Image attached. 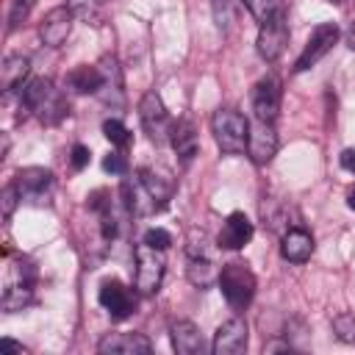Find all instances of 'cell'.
<instances>
[{"instance_id":"4316f807","label":"cell","mask_w":355,"mask_h":355,"mask_svg":"<svg viewBox=\"0 0 355 355\" xmlns=\"http://www.w3.org/2000/svg\"><path fill=\"white\" fill-rule=\"evenodd\" d=\"M241 3L247 6V11L255 17V22H258V25H263V22H272L275 17L286 14V6H283V0H241Z\"/></svg>"},{"instance_id":"ba28073f","label":"cell","mask_w":355,"mask_h":355,"mask_svg":"<svg viewBox=\"0 0 355 355\" xmlns=\"http://www.w3.org/2000/svg\"><path fill=\"white\" fill-rule=\"evenodd\" d=\"M336 42H338V28H336L333 22H319V25L311 31V36H308V42H305V47H302V53H300V58H297V64H294V72H305V69L316 67V64L333 50Z\"/></svg>"},{"instance_id":"277c9868","label":"cell","mask_w":355,"mask_h":355,"mask_svg":"<svg viewBox=\"0 0 355 355\" xmlns=\"http://www.w3.org/2000/svg\"><path fill=\"white\" fill-rule=\"evenodd\" d=\"M216 283H219V288H222L227 305L236 308V311L247 308L250 300L255 297V275H252L250 266L241 263V261L225 263L222 272H219V280H216Z\"/></svg>"},{"instance_id":"4fadbf2b","label":"cell","mask_w":355,"mask_h":355,"mask_svg":"<svg viewBox=\"0 0 355 355\" xmlns=\"http://www.w3.org/2000/svg\"><path fill=\"white\" fill-rule=\"evenodd\" d=\"M247 322L241 316H233L227 322L219 324V330L214 333V355H239L247 349Z\"/></svg>"},{"instance_id":"4dcf8cb0","label":"cell","mask_w":355,"mask_h":355,"mask_svg":"<svg viewBox=\"0 0 355 355\" xmlns=\"http://www.w3.org/2000/svg\"><path fill=\"white\" fill-rule=\"evenodd\" d=\"M333 333L344 344H355V313H338L333 319Z\"/></svg>"},{"instance_id":"30bf717a","label":"cell","mask_w":355,"mask_h":355,"mask_svg":"<svg viewBox=\"0 0 355 355\" xmlns=\"http://www.w3.org/2000/svg\"><path fill=\"white\" fill-rule=\"evenodd\" d=\"M286 44H288V22H286V14L275 17L272 22L258 25L255 47H258V55L263 61H277L283 55Z\"/></svg>"},{"instance_id":"7c38bea8","label":"cell","mask_w":355,"mask_h":355,"mask_svg":"<svg viewBox=\"0 0 355 355\" xmlns=\"http://www.w3.org/2000/svg\"><path fill=\"white\" fill-rule=\"evenodd\" d=\"M72 19L75 14L69 11V6H55L50 8L42 22H39V39L47 44V47H61L72 31Z\"/></svg>"},{"instance_id":"ab89813d","label":"cell","mask_w":355,"mask_h":355,"mask_svg":"<svg viewBox=\"0 0 355 355\" xmlns=\"http://www.w3.org/2000/svg\"><path fill=\"white\" fill-rule=\"evenodd\" d=\"M347 205H349V208H352V211H355V189H352V191H349V194H347Z\"/></svg>"},{"instance_id":"74e56055","label":"cell","mask_w":355,"mask_h":355,"mask_svg":"<svg viewBox=\"0 0 355 355\" xmlns=\"http://www.w3.org/2000/svg\"><path fill=\"white\" fill-rule=\"evenodd\" d=\"M0 347H6V349H14V352H19V355L25 352V349H22V344H17V341H11V338H3V341H0Z\"/></svg>"},{"instance_id":"d6a6232c","label":"cell","mask_w":355,"mask_h":355,"mask_svg":"<svg viewBox=\"0 0 355 355\" xmlns=\"http://www.w3.org/2000/svg\"><path fill=\"white\" fill-rule=\"evenodd\" d=\"M103 169L111 172V175H125V172H128V158H125V153H108V155L103 158Z\"/></svg>"},{"instance_id":"d590c367","label":"cell","mask_w":355,"mask_h":355,"mask_svg":"<svg viewBox=\"0 0 355 355\" xmlns=\"http://www.w3.org/2000/svg\"><path fill=\"white\" fill-rule=\"evenodd\" d=\"M69 161H72V169H86L89 166V147H83V144H75L72 147V153H69Z\"/></svg>"},{"instance_id":"484cf974","label":"cell","mask_w":355,"mask_h":355,"mask_svg":"<svg viewBox=\"0 0 355 355\" xmlns=\"http://www.w3.org/2000/svg\"><path fill=\"white\" fill-rule=\"evenodd\" d=\"M241 0H211V8H214V19L219 25L222 33H233L239 28V19H241Z\"/></svg>"},{"instance_id":"44dd1931","label":"cell","mask_w":355,"mask_h":355,"mask_svg":"<svg viewBox=\"0 0 355 355\" xmlns=\"http://www.w3.org/2000/svg\"><path fill=\"white\" fill-rule=\"evenodd\" d=\"M119 191H122L125 208H128L130 214H136V216H147V214H155V211H158L155 202H153V197H150V191H147L144 183L139 180V175L122 180V189H119Z\"/></svg>"},{"instance_id":"f1b7e54d","label":"cell","mask_w":355,"mask_h":355,"mask_svg":"<svg viewBox=\"0 0 355 355\" xmlns=\"http://www.w3.org/2000/svg\"><path fill=\"white\" fill-rule=\"evenodd\" d=\"M103 133H105V139L114 144V147H119V150H125V147H130V130L119 122V119H105L103 122Z\"/></svg>"},{"instance_id":"cb8c5ba5","label":"cell","mask_w":355,"mask_h":355,"mask_svg":"<svg viewBox=\"0 0 355 355\" xmlns=\"http://www.w3.org/2000/svg\"><path fill=\"white\" fill-rule=\"evenodd\" d=\"M186 277H189L191 286L208 288L214 280H219V269H216L214 258H194V255H186Z\"/></svg>"},{"instance_id":"8fae6325","label":"cell","mask_w":355,"mask_h":355,"mask_svg":"<svg viewBox=\"0 0 355 355\" xmlns=\"http://www.w3.org/2000/svg\"><path fill=\"white\" fill-rule=\"evenodd\" d=\"M247 153H250V161L258 164V166H266L275 153H277V133H275V122H263V119H255L250 125V136H247Z\"/></svg>"},{"instance_id":"836d02e7","label":"cell","mask_w":355,"mask_h":355,"mask_svg":"<svg viewBox=\"0 0 355 355\" xmlns=\"http://www.w3.org/2000/svg\"><path fill=\"white\" fill-rule=\"evenodd\" d=\"M141 241H147L150 247H155V250H166L169 244H172V236L164 230V227H150L147 233H144V239Z\"/></svg>"},{"instance_id":"83f0119b","label":"cell","mask_w":355,"mask_h":355,"mask_svg":"<svg viewBox=\"0 0 355 355\" xmlns=\"http://www.w3.org/2000/svg\"><path fill=\"white\" fill-rule=\"evenodd\" d=\"M67 6L78 19L89 22V25L103 22V0H67Z\"/></svg>"},{"instance_id":"ac0fdd59","label":"cell","mask_w":355,"mask_h":355,"mask_svg":"<svg viewBox=\"0 0 355 355\" xmlns=\"http://www.w3.org/2000/svg\"><path fill=\"white\" fill-rule=\"evenodd\" d=\"M97 67H100V72H103V89H100V97H103L108 105H119L122 97H125V92H122L125 80H122L119 61H116L114 55H103Z\"/></svg>"},{"instance_id":"1f68e13d","label":"cell","mask_w":355,"mask_h":355,"mask_svg":"<svg viewBox=\"0 0 355 355\" xmlns=\"http://www.w3.org/2000/svg\"><path fill=\"white\" fill-rule=\"evenodd\" d=\"M33 6H36V0H14V3H11V11H8V28H11V31L19 28V25L28 19V14H31Z\"/></svg>"},{"instance_id":"f35d334b","label":"cell","mask_w":355,"mask_h":355,"mask_svg":"<svg viewBox=\"0 0 355 355\" xmlns=\"http://www.w3.org/2000/svg\"><path fill=\"white\" fill-rule=\"evenodd\" d=\"M347 44L355 50V22H352V25H349V31H347Z\"/></svg>"},{"instance_id":"d6986e66","label":"cell","mask_w":355,"mask_h":355,"mask_svg":"<svg viewBox=\"0 0 355 355\" xmlns=\"http://www.w3.org/2000/svg\"><path fill=\"white\" fill-rule=\"evenodd\" d=\"M280 252L286 261L291 263H305L313 252V239L305 227H288L283 233V241H280Z\"/></svg>"},{"instance_id":"5bb4252c","label":"cell","mask_w":355,"mask_h":355,"mask_svg":"<svg viewBox=\"0 0 355 355\" xmlns=\"http://www.w3.org/2000/svg\"><path fill=\"white\" fill-rule=\"evenodd\" d=\"M150 349L153 344L144 333H105L97 344L103 355H147Z\"/></svg>"},{"instance_id":"ffe728a7","label":"cell","mask_w":355,"mask_h":355,"mask_svg":"<svg viewBox=\"0 0 355 355\" xmlns=\"http://www.w3.org/2000/svg\"><path fill=\"white\" fill-rule=\"evenodd\" d=\"M169 338H172V347H175L178 355H200L202 352V333L189 319L175 322L169 327Z\"/></svg>"},{"instance_id":"f546056e","label":"cell","mask_w":355,"mask_h":355,"mask_svg":"<svg viewBox=\"0 0 355 355\" xmlns=\"http://www.w3.org/2000/svg\"><path fill=\"white\" fill-rule=\"evenodd\" d=\"M186 255H194V258H214L211 239H208V233H205V230H191V233H189Z\"/></svg>"},{"instance_id":"2e32d148","label":"cell","mask_w":355,"mask_h":355,"mask_svg":"<svg viewBox=\"0 0 355 355\" xmlns=\"http://www.w3.org/2000/svg\"><path fill=\"white\" fill-rule=\"evenodd\" d=\"M97 300H100V305L111 313V319H125V316H130V311H133V294H130V288H125L119 280H105V283L100 286Z\"/></svg>"},{"instance_id":"8d00e7d4","label":"cell","mask_w":355,"mask_h":355,"mask_svg":"<svg viewBox=\"0 0 355 355\" xmlns=\"http://www.w3.org/2000/svg\"><path fill=\"white\" fill-rule=\"evenodd\" d=\"M341 166L349 169V172H355V150H344L341 153Z\"/></svg>"},{"instance_id":"603a6c76","label":"cell","mask_w":355,"mask_h":355,"mask_svg":"<svg viewBox=\"0 0 355 355\" xmlns=\"http://www.w3.org/2000/svg\"><path fill=\"white\" fill-rule=\"evenodd\" d=\"M67 80H69V89L78 92V94H100V89H103V72H100V67H89V64L75 67Z\"/></svg>"},{"instance_id":"5b68a950","label":"cell","mask_w":355,"mask_h":355,"mask_svg":"<svg viewBox=\"0 0 355 355\" xmlns=\"http://www.w3.org/2000/svg\"><path fill=\"white\" fill-rule=\"evenodd\" d=\"M136 272H133V288L139 294H155L158 286H161V277H164V250H155L150 247L147 241L136 244Z\"/></svg>"},{"instance_id":"60d3db41","label":"cell","mask_w":355,"mask_h":355,"mask_svg":"<svg viewBox=\"0 0 355 355\" xmlns=\"http://www.w3.org/2000/svg\"><path fill=\"white\" fill-rule=\"evenodd\" d=\"M330 3H336V6H344V3H347V0H330Z\"/></svg>"},{"instance_id":"e575fe53","label":"cell","mask_w":355,"mask_h":355,"mask_svg":"<svg viewBox=\"0 0 355 355\" xmlns=\"http://www.w3.org/2000/svg\"><path fill=\"white\" fill-rule=\"evenodd\" d=\"M0 200H3V216H6V219H11V214H14V205H17V202H22V200H19V191H17V186H14V183H11V186H6Z\"/></svg>"},{"instance_id":"7402d4cb","label":"cell","mask_w":355,"mask_h":355,"mask_svg":"<svg viewBox=\"0 0 355 355\" xmlns=\"http://www.w3.org/2000/svg\"><path fill=\"white\" fill-rule=\"evenodd\" d=\"M139 180H141L144 189L150 191L155 208H158V211L166 208V202L172 200V191H175V183L169 180V175L161 172V169H150V166H144V169H139Z\"/></svg>"},{"instance_id":"7a4b0ae2","label":"cell","mask_w":355,"mask_h":355,"mask_svg":"<svg viewBox=\"0 0 355 355\" xmlns=\"http://www.w3.org/2000/svg\"><path fill=\"white\" fill-rule=\"evenodd\" d=\"M211 130H214V139H216L219 150L227 153V155H236V153H241L247 147L250 122L233 108H219L211 116Z\"/></svg>"},{"instance_id":"8992f818","label":"cell","mask_w":355,"mask_h":355,"mask_svg":"<svg viewBox=\"0 0 355 355\" xmlns=\"http://www.w3.org/2000/svg\"><path fill=\"white\" fill-rule=\"evenodd\" d=\"M14 186H17L22 202L42 208V205H50L55 180H53V172L44 169V166H25V169L17 172Z\"/></svg>"},{"instance_id":"e0dca14e","label":"cell","mask_w":355,"mask_h":355,"mask_svg":"<svg viewBox=\"0 0 355 355\" xmlns=\"http://www.w3.org/2000/svg\"><path fill=\"white\" fill-rule=\"evenodd\" d=\"M169 141H172V147H175V153H178V158H180L183 164H189V161L197 155V150H200V136H197V128H194L191 119H178V122H172Z\"/></svg>"},{"instance_id":"6da1fadb","label":"cell","mask_w":355,"mask_h":355,"mask_svg":"<svg viewBox=\"0 0 355 355\" xmlns=\"http://www.w3.org/2000/svg\"><path fill=\"white\" fill-rule=\"evenodd\" d=\"M22 105L44 125H58L69 114V103L50 78H33L22 86Z\"/></svg>"},{"instance_id":"9c48e42d","label":"cell","mask_w":355,"mask_h":355,"mask_svg":"<svg viewBox=\"0 0 355 355\" xmlns=\"http://www.w3.org/2000/svg\"><path fill=\"white\" fill-rule=\"evenodd\" d=\"M280 100H283L280 78H277V75L261 78V80L255 83V89H252V111H255V119L275 122L277 114H280Z\"/></svg>"},{"instance_id":"d4e9b609","label":"cell","mask_w":355,"mask_h":355,"mask_svg":"<svg viewBox=\"0 0 355 355\" xmlns=\"http://www.w3.org/2000/svg\"><path fill=\"white\" fill-rule=\"evenodd\" d=\"M28 69H31V64H28L25 55H17V53H14V55H6V61H3V67H0L3 92H11V89H17V86H22Z\"/></svg>"},{"instance_id":"52a82bcc","label":"cell","mask_w":355,"mask_h":355,"mask_svg":"<svg viewBox=\"0 0 355 355\" xmlns=\"http://www.w3.org/2000/svg\"><path fill=\"white\" fill-rule=\"evenodd\" d=\"M139 119H141V128H144V133L150 136V141L164 144V141L169 139L172 119H169V111H166L164 100H161L155 92H147V94L139 100Z\"/></svg>"},{"instance_id":"3957f363","label":"cell","mask_w":355,"mask_h":355,"mask_svg":"<svg viewBox=\"0 0 355 355\" xmlns=\"http://www.w3.org/2000/svg\"><path fill=\"white\" fill-rule=\"evenodd\" d=\"M33 286H36V269L31 261H17L11 269H8V280H6V288H3V311L8 313H17L22 308H28L33 302Z\"/></svg>"},{"instance_id":"9a60e30c","label":"cell","mask_w":355,"mask_h":355,"mask_svg":"<svg viewBox=\"0 0 355 355\" xmlns=\"http://www.w3.org/2000/svg\"><path fill=\"white\" fill-rule=\"evenodd\" d=\"M252 233H255V227H252L250 216H247V214H241V211H233V214L225 219V225H222V230H219L216 244H219L222 250H241L244 244H250Z\"/></svg>"}]
</instances>
